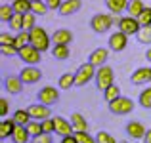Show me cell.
Masks as SVG:
<instances>
[{"label":"cell","instance_id":"22","mask_svg":"<svg viewBox=\"0 0 151 143\" xmlns=\"http://www.w3.org/2000/svg\"><path fill=\"white\" fill-rule=\"evenodd\" d=\"M71 124H73L75 132H88V120H86L81 113L71 114Z\"/></svg>","mask_w":151,"mask_h":143},{"label":"cell","instance_id":"34","mask_svg":"<svg viewBox=\"0 0 151 143\" xmlns=\"http://www.w3.org/2000/svg\"><path fill=\"white\" fill-rule=\"evenodd\" d=\"M138 103H140L144 109H151V88H145L140 92V97H138Z\"/></svg>","mask_w":151,"mask_h":143},{"label":"cell","instance_id":"10","mask_svg":"<svg viewBox=\"0 0 151 143\" xmlns=\"http://www.w3.org/2000/svg\"><path fill=\"white\" fill-rule=\"evenodd\" d=\"M27 111H29L31 118H33V120H38V122L46 120V118H52L50 107L48 105H42V103H33V105L27 107Z\"/></svg>","mask_w":151,"mask_h":143},{"label":"cell","instance_id":"19","mask_svg":"<svg viewBox=\"0 0 151 143\" xmlns=\"http://www.w3.org/2000/svg\"><path fill=\"white\" fill-rule=\"evenodd\" d=\"M15 126H17V124H15L14 118H2V122H0V139H8V137H12Z\"/></svg>","mask_w":151,"mask_h":143},{"label":"cell","instance_id":"24","mask_svg":"<svg viewBox=\"0 0 151 143\" xmlns=\"http://www.w3.org/2000/svg\"><path fill=\"white\" fill-rule=\"evenodd\" d=\"M52 55H54L55 59H59V61H65V59L71 55V50H69L67 44H54V48H52Z\"/></svg>","mask_w":151,"mask_h":143},{"label":"cell","instance_id":"14","mask_svg":"<svg viewBox=\"0 0 151 143\" xmlns=\"http://www.w3.org/2000/svg\"><path fill=\"white\" fill-rule=\"evenodd\" d=\"M4 90H6L10 95H17L21 94L23 90V80L19 77H14V74H8L6 78H4Z\"/></svg>","mask_w":151,"mask_h":143},{"label":"cell","instance_id":"7","mask_svg":"<svg viewBox=\"0 0 151 143\" xmlns=\"http://www.w3.org/2000/svg\"><path fill=\"white\" fill-rule=\"evenodd\" d=\"M37 99H38V103H42V105L52 107L54 103H58V101H59V90H58V88H54V86H44V88L38 90Z\"/></svg>","mask_w":151,"mask_h":143},{"label":"cell","instance_id":"12","mask_svg":"<svg viewBox=\"0 0 151 143\" xmlns=\"http://www.w3.org/2000/svg\"><path fill=\"white\" fill-rule=\"evenodd\" d=\"M107 59H109V48H96V50L90 54L88 57V63H92L96 69L107 65Z\"/></svg>","mask_w":151,"mask_h":143},{"label":"cell","instance_id":"49","mask_svg":"<svg viewBox=\"0 0 151 143\" xmlns=\"http://www.w3.org/2000/svg\"><path fill=\"white\" fill-rule=\"evenodd\" d=\"M31 2H40V0H31Z\"/></svg>","mask_w":151,"mask_h":143},{"label":"cell","instance_id":"9","mask_svg":"<svg viewBox=\"0 0 151 143\" xmlns=\"http://www.w3.org/2000/svg\"><path fill=\"white\" fill-rule=\"evenodd\" d=\"M40 55H42V51H38L37 48L35 46H25V48H21V50H19V55L17 57L21 59L23 63H25V65H37V63H40Z\"/></svg>","mask_w":151,"mask_h":143},{"label":"cell","instance_id":"50","mask_svg":"<svg viewBox=\"0 0 151 143\" xmlns=\"http://www.w3.org/2000/svg\"><path fill=\"white\" fill-rule=\"evenodd\" d=\"M119 143H128V141H119Z\"/></svg>","mask_w":151,"mask_h":143},{"label":"cell","instance_id":"21","mask_svg":"<svg viewBox=\"0 0 151 143\" xmlns=\"http://www.w3.org/2000/svg\"><path fill=\"white\" fill-rule=\"evenodd\" d=\"M128 2L130 0H105V6H107L109 11H113L115 15H119V14H122V11H126Z\"/></svg>","mask_w":151,"mask_h":143},{"label":"cell","instance_id":"20","mask_svg":"<svg viewBox=\"0 0 151 143\" xmlns=\"http://www.w3.org/2000/svg\"><path fill=\"white\" fill-rule=\"evenodd\" d=\"M31 139H33V137L27 132L25 126H15L14 134H12V141L14 143H31Z\"/></svg>","mask_w":151,"mask_h":143},{"label":"cell","instance_id":"30","mask_svg":"<svg viewBox=\"0 0 151 143\" xmlns=\"http://www.w3.org/2000/svg\"><path fill=\"white\" fill-rule=\"evenodd\" d=\"M136 40L140 42V44H151V25H147V27H142V29L138 31Z\"/></svg>","mask_w":151,"mask_h":143},{"label":"cell","instance_id":"37","mask_svg":"<svg viewBox=\"0 0 151 143\" xmlns=\"http://www.w3.org/2000/svg\"><path fill=\"white\" fill-rule=\"evenodd\" d=\"M0 51H2L4 57H14V55H19L17 46H14V44H4V46H0Z\"/></svg>","mask_w":151,"mask_h":143},{"label":"cell","instance_id":"1","mask_svg":"<svg viewBox=\"0 0 151 143\" xmlns=\"http://www.w3.org/2000/svg\"><path fill=\"white\" fill-rule=\"evenodd\" d=\"M113 23H119V15H111V14H96L90 19V27L94 33L103 34L113 27Z\"/></svg>","mask_w":151,"mask_h":143},{"label":"cell","instance_id":"15","mask_svg":"<svg viewBox=\"0 0 151 143\" xmlns=\"http://www.w3.org/2000/svg\"><path fill=\"white\" fill-rule=\"evenodd\" d=\"M130 82L136 86L151 82V67H140V69H136L132 73V77H130Z\"/></svg>","mask_w":151,"mask_h":143},{"label":"cell","instance_id":"29","mask_svg":"<svg viewBox=\"0 0 151 143\" xmlns=\"http://www.w3.org/2000/svg\"><path fill=\"white\" fill-rule=\"evenodd\" d=\"M29 44H31V33L29 31H21V33L15 34V46H17V50H21V48H25Z\"/></svg>","mask_w":151,"mask_h":143},{"label":"cell","instance_id":"45","mask_svg":"<svg viewBox=\"0 0 151 143\" xmlns=\"http://www.w3.org/2000/svg\"><path fill=\"white\" fill-rule=\"evenodd\" d=\"M44 2L48 4L50 10H59V8H61V4H63V0H44Z\"/></svg>","mask_w":151,"mask_h":143},{"label":"cell","instance_id":"23","mask_svg":"<svg viewBox=\"0 0 151 143\" xmlns=\"http://www.w3.org/2000/svg\"><path fill=\"white\" fill-rule=\"evenodd\" d=\"M145 10V4L142 0H130L128 2V8H126V15L130 17H140V14Z\"/></svg>","mask_w":151,"mask_h":143},{"label":"cell","instance_id":"32","mask_svg":"<svg viewBox=\"0 0 151 143\" xmlns=\"http://www.w3.org/2000/svg\"><path fill=\"white\" fill-rule=\"evenodd\" d=\"M25 128H27V132L31 134V137H37V136H40V134H44V130H42V122H38V120H31Z\"/></svg>","mask_w":151,"mask_h":143},{"label":"cell","instance_id":"3","mask_svg":"<svg viewBox=\"0 0 151 143\" xmlns=\"http://www.w3.org/2000/svg\"><path fill=\"white\" fill-rule=\"evenodd\" d=\"M96 88L100 90V92H105L109 86H113L115 84V73H113V69H111L109 65H103L100 67V69L96 71Z\"/></svg>","mask_w":151,"mask_h":143},{"label":"cell","instance_id":"2","mask_svg":"<svg viewBox=\"0 0 151 143\" xmlns=\"http://www.w3.org/2000/svg\"><path fill=\"white\" fill-rule=\"evenodd\" d=\"M31 33V46H35L38 51H48L50 50V44H52V36L48 33H46L44 27H35L33 31H29Z\"/></svg>","mask_w":151,"mask_h":143},{"label":"cell","instance_id":"48","mask_svg":"<svg viewBox=\"0 0 151 143\" xmlns=\"http://www.w3.org/2000/svg\"><path fill=\"white\" fill-rule=\"evenodd\" d=\"M145 59L151 63V48H147V51H145Z\"/></svg>","mask_w":151,"mask_h":143},{"label":"cell","instance_id":"27","mask_svg":"<svg viewBox=\"0 0 151 143\" xmlns=\"http://www.w3.org/2000/svg\"><path fill=\"white\" fill-rule=\"evenodd\" d=\"M31 6H33L31 0H14L12 2V8H14L15 14H23V15L31 11Z\"/></svg>","mask_w":151,"mask_h":143},{"label":"cell","instance_id":"18","mask_svg":"<svg viewBox=\"0 0 151 143\" xmlns=\"http://www.w3.org/2000/svg\"><path fill=\"white\" fill-rule=\"evenodd\" d=\"M52 42H54V44H67L69 46L71 42H73V33H71L69 29H58L52 34Z\"/></svg>","mask_w":151,"mask_h":143},{"label":"cell","instance_id":"13","mask_svg":"<svg viewBox=\"0 0 151 143\" xmlns=\"http://www.w3.org/2000/svg\"><path fill=\"white\" fill-rule=\"evenodd\" d=\"M54 122H55V134L59 137H65V136H73L75 134V128L71 124V120H67L65 117H54Z\"/></svg>","mask_w":151,"mask_h":143},{"label":"cell","instance_id":"6","mask_svg":"<svg viewBox=\"0 0 151 143\" xmlns=\"http://www.w3.org/2000/svg\"><path fill=\"white\" fill-rule=\"evenodd\" d=\"M142 29L140 21H138V17H130V15H124V17H119V23H117V31H121V33H124L126 36H136L138 31Z\"/></svg>","mask_w":151,"mask_h":143},{"label":"cell","instance_id":"28","mask_svg":"<svg viewBox=\"0 0 151 143\" xmlns=\"http://www.w3.org/2000/svg\"><path fill=\"white\" fill-rule=\"evenodd\" d=\"M14 15H15V11L12 8V4H2L0 6V21L2 23H10Z\"/></svg>","mask_w":151,"mask_h":143},{"label":"cell","instance_id":"4","mask_svg":"<svg viewBox=\"0 0 151 143\" xmlns=\"http://www.w3.org/2000/svg\"><path fill=\"white\" fill-rule=\"evenodd\" d=\"M107 107H109V111L113 114H119V117H124V114H130L134 111V101L130 97H124V95H121V97H117L115 101L107 103Z\"/></svg>","mask_w":151,"mask_h":143},{"label":"cell","instance_id":"39","mask_svg":"<svg viewBox=\"0 0 151 143\" xmlns=\"http://www.w3.org/2000/svg\"><path fill=\"white\" fill-rule=\"evenodd\" d=\"M138 21H140V25H142V27L151 25V8H145V10L142 11L140 17H138Z\"/></svg>","mask_w":151,"mask_h":143},{"label":"cell","instance_id":"46","mask_svg":"<svg viewBox=\"0 0 151 143\" xmlns=\"http://www.w3.org/2000/svg\"><path fill=\"white\" fill-rule=\"evenodd\" d=\"M59 143H78V141H77V137H75V134H73V136L61 137V141H59Z\"/></svg>","mask_w":151,"mask_h":143},{"label":"cell","instance_id":"41","mask_svg":"<svg viewBox=\"0 0 151 143\" xmlns=\"http://www.w3.org/2000/svg\"><path fill=\"white\" fill-rule=\"evenodd\" d=\"M42 130H44V134H55L54 118H46V120H42Z\"/></svg>","mask_w":151,"mask_h":143},{"label":"cell","instance_id":"5","mask_svg":"<svg viewBox=\"0 0 151 143\" xmlns=\"http://www.w3.org/2000/svg\"><path fill=\"white\" fill-rule=\"evenodd\" d=\"M96 67L92 65V63H82L81 67L77 69V73H75V86H84L88 84L92 78H96Z\"/></svg>","mask_w":151,"mask_h":143},{"label":"cell","instance_id":"43","mask_svg":"<svg viewBox=\"0 0 151 143\" xmlns=\"http://www.w3.org/2000/svg\"><path fill=\"white\" fill-rule=\"evenodd\" d=\"M31 143H52V134H40V136L33 137Z\"/></svg>","mask_w":151,"mask_h":143},{"label":"cell","instance_id":"11","mask_svg":"<svg viewBox=\"0 0 151 143\" xmlns=\"http://www.w3.org/2000/svg\"><path fill=\"white\" fill-rule=\"evenodd\" d=\"M109 50L111 51H122L126 50V46H128V36H126L124 33H121V31H117V33H113L109 36Z\"/></svg>","mask_w":151,"mask_h":143},{"label":"cell","instance_id":"26","mask_svg":"<svg viewBox=\"0 0 151 143\" xmlns=\"http://www.w3.org/2000/svg\"><path fill=\"white\" fill-rule=\"evenodd\" d=\"M73 86H75V73H65L59 77V80H58L59 90H71Z\"/></svg>","mask_w":151,"mask_h":143},{"label":"cell","instance_id":"25","mask_svg":"<svg viewBox=\"0 0 151 143\" xmlns=\"http://www.w3.org/2000/svg\"><path fill=\"white\" fill-rule=\"evenodd\" d=\"M12 118L15 120V124H17V126H27V124H29L31 120H33V118H31V114H29V111H27V109H17V111H15L14 114H12Z\"/></svg>","mask_w":151,"mask_h":143},{"label":"cell","instance_id":"17","mask_svg":"<svg viewBox=\"0 0 151 143\" xmlns=\"http://www.w3.org/2000/svg\"><path fill=\"white\" fill-rule=\"evenodd\" d=\"M82 8V2L81 0H63V4H61V8H59V15H63V17H67V15H73V14H77L78 10Z\"/></svg>","mask_w":151,"mask_h":143},{"label":"cell","instance_id":"36","mask_svg":"<svg viewBox=\"0 0 151 143\" xmlns=\"http://www.w3.org/2000/svg\"><path fill=\"white\" fill-rule=\"evenodd\" d=\"M8 25H10V29H14V31H17V33H21V31H23V14H15Z\"/></svg>","mask_w":151,"mask_h":143},{"label":"cell","instance_id":"31","mask_svg":"<svg viewBox=\"0 0 151 143\" xmlns=\"http://www.w3.org/2000/svg\"><path fill=\"white\" fill-rule=\"evenodd\" d=\"M103 97H105V101L107 103H111V101H115L117 97H121V88H119L117 84H113V86H109V88L103 92Z\"/></svg>","mask_w":151,"mask_h":143},{"label":"cell","instance_id":"40","mask_svg":"<svg viewBox=\"0 0 151 143\" xmlns=\"http://www.w3.org/2000/svg\"><path fill=\"white\" fill-rule=\"evenodd\" d=\"M96 141L98 143H117V139L107 132H98L96 134Z\"/></svg>","mask_w":151,"mask_h":143},{"label":"cell","instance_id":"42","mask_svg":"<svg viewBox=\"0 0 151 143\" xmlns=\"http://www.w3.org/2000/svg\"><path fill=\"white\" fill-rule=\"evenodd\" d=\"M4 44H14L15 46V36H12L10 33H2L0 34V46Z\"/></svg>","mask_w":151,"mask_h":143},{"label":"cell","instance_id":"16","mask_svg":"<svg viewBox=\"0 0 151 143\" xmlns=\"http://www.w3.org/2000/svg\"><path fill=\"white\" fill-rule=\"evenodd\" d=\"M145 126L142 124V122H138V120H130L128 124H126V134H128L132 139H142L144 141V137H145Z\"/></svg>","mask_w":151,"mask_h":143},{"label":"cell","instance_id":"38","mask_svg":"<svg viewBox=\"0 0 151 143\" xmlns=\"http://www.w3.org/2000/svg\"><path fill=\"white\" fill-rule=\"evenodd\" d=\"M75 137H77L78 143H98L96 137L90 136L88 132H75Z\"/></svg>","mask_w":151,"mask_h":143},{"label":"cell","instance_id":"33","mask_svg":"<svg viewBox=\"0 0 151 143\" xmlns=\"http://www.w3.org/2000/svg\"><path fill=\"white\" fill-rule=\"evenodd\" d=\"M35 27H37V15L33 11H29V14L23 15V31H33Z\"/></svg>","mask_w":151,"mask_h":143},{"label":"cell","instance_id":"47","mask_svg":"<svg viewBox=\"0 0 151 143\" xmlns=\"http://www.w3.org/2000/svg\"><path fill=\"white\" fill-rule=\"evenodd\" d=\"M144 143H151V128L145 132V137H144Z\"/></svg>","mask_w":151,"mask_h":143},{"label":"cell","instance_id":"35","mask_svg":"<svg viewBox=\"0 0 151 143\" xmlns=\"http://www.w3.org/2000/svg\"><path fill=\"white\" fill-rule=\"evenodd\" d=\"M48 4L44 2V0H40V2H33V6H31V11H33L35 15H46L48 14Z\"/></svg>","mask_w":151,"mask_h":143},{"label":"cell","instance_id":"44","mask_svg":"<svg viewBox=\"0 0 151 143\" xmlns=\"http://www.w3.org/2000/svg\"><path fill=\"white\" fill-rule=\"evenodd\" d=\"M8 111H10V103L6 97H0V117H6Z\"/></svg>","mask_w":151,"mask_h":143},{"label":"cell","instance_id":"8","mask_svg":"<svg viewBox=\"0 0 151 143\" xmlns=\"http://www.w3.org/2000/svg\"><path fill=\"white\" fill-rule=\"evenodd\" d=\"M17 77L23 80V84H37L42 78V71L38 69L37 65H25Z\"/></svg>","mask_w":151,"mask_h":143}]
</instances>
